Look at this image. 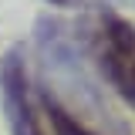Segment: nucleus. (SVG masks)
<instances>
[{"instance_id":"f03ea898","label":"nucleus","mask_w":135,"mask_h":135,"mask_svg":"<svg viewBox=\"0 0 135 135\" xmlns=\"http://www.w3.org/2000/svg\"><path fill=\"white\" fill-rule=\"evenodd\" d=\"M3 115L10 125V135H44L37 122V108L31 98V81L20 51L3 57Z\"/></svg>"},{"instance_id":"7ed1b4c3","label":"nucleus","mask_w":135,"mask_h":135,"mask_svg":"<svg viewBox=\"0 0 135 135\" xmlns=\"http://www.w3.org/2000/svg\"><path fill=\"white\" fill-rule=\"evenodd\" d=\"M44 112H47V122L54 125V132H57V135H98V132H91L88 125H81L68 108H61L51 95H44Z\"/></svg>"},{"instance_id":"20e7f679","label":"nucleus","mask_w":135,"mask_h":135,"mask_svg":"<svg viewBox=\"0 0 135 135\" xmlns=\"http://www.w3.org/2000/svg\"><path fill=\"white\" fill-rule=\"evenodd\" d=\"M51 3H61V7H64V3H71V0H51Z\"/></svg>"},{"instance_id":"f257e3e1","label":"nucleus","mask_w":135,"mask_h":135,"mask_svg":"<svg viewBox=\"0 0 135 135\" xmlns=\"http://www.w3.org/2000/svg\"><path fill=\"white\" fill-rule=\"evenodd\" d=\"M98 61L118 95L135 108V27L115 14H101Z\"/></svg>"}]
</instances>
